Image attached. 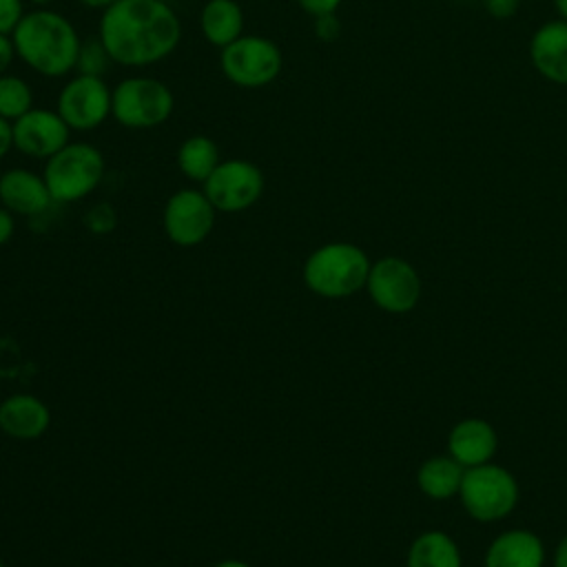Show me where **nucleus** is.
<instances>
[{
  "label": "nucleus",
  "mask_w": 567,
  "mask_h": 567,
  "mask_svg": "<svg viewBox=\"0 0 567 567\" xmlns=\"http://www.w3.org/2000/svg\"><path fill=\"white\" fill-rule=\"evenodd\" d=\"M219 51V69L224 78L239 89L268 86L279 78L284 66L279 44L257 33H244Z\"/></svg>",
  "instance_id": "nucleus-7"
},
{
  "label": "nucleus",
  "mask_w": 567,
  "mask_h": 567,
  "mask_svg": "<svg viewBox=\"0 0 567 567\" xmlns=\"http://www.w3.org/2000/svg\"><path fill=\"white\" fill-rule=\"evenodd\" d=\"M106 162L97 146L89 142H69L55 155L44 159L42 177L58 204H73L89 197L104 177Z\"/></svg>",
  "instance_id": "nucleus-4"
},
{
  "label": "nucleus",
  "mask_w": 567,
  "mask_h": 567,
  "mask_svg": "<svg viewBox=\"0 0 567 567\" xmlns=\"http://www.w3.org/2000/svg\"><path fill=\"white\" fill-rule=\"evenodd\" d=\"M520 0H483L485 11L496 20H507L518 11Z\"/></svg>",
  "instance_id": "nucleus-27"
},
{
  "label": "nucleus",
  "mask_w": 567,
  "mask_h": 567,
  "mask_svg": "<svg viewBox=\"0 0 567 567\" xmlns=\"http://www.w3.org/2000/svg\"><path fill=\"white\" fill-rule=\"evenodd\" d=\"M534 69L554 84H567V20H549L529 40Z\"/></svg>",
  "instance_id": "nucleus-14"
},
{
  "label": "nucleus",
  "mask_w": 567,
  "mask_h": 567,
  "mask_svg": "<svg viewBox=\"0 0 567 567\" xmlns=\"http://www.w3.org/2000/svg\"><path fill=\"white\" fill-rule=\"evenodd\" d=\"M97 38L113 64L142 69L177 49L182 22L166 0H117L102 11Z\"/></svg>",
  "instance_id": "nucleus-1"
},
{
  "label": "nucleus",
  "mask_w": 567,
  "mask_h": 567,
  "mask_svg": "<svg viewBox=\"0 0 567 567\" xmlns=\"http://www.w3.org/2000/svg\"><path fill=\"white\" fill-rule=\"evenodd\" d=\"M13 230H16L13 213L7 210V208L0 204V246H4V244L13 237Z\"/></svg>",
  "instance_id": "nucleus-31"
},
{
  "label": "nucleus",
  "mask_w": 567,
  "mask_h": 567,
  "mask_svg": "<svg viewBox=\"0 0 567 567\" xmlns=\"http://www.w3.org/2000/svg\"><path fill=\"white\" fill-rule=\"evenodd\" d=\"M266 179L257 164L241 157L221 159L202 190L217 213H241L259 202Z\"/></svg>",
  "instance_id": "nucleus-9"
},
{
  "label": "nucleus",
  "mask_w": 567,
  "mask_h": 567,
  "mask_svg": "<svg viewBox=\"0 0 567 567\" xmlns=\"http://www.w3.org/2000/svg\"><path fill=\"white\" fill-rule=\"evenodd\" d=\"M13 148L33 159H49L71 142V128L55 109L33 106L11 122Z\"/></svg>",
  "instance_id": "nucleus-12"
},
{
  "label": "nucleus",
  "mask_w": 567,
  "mask_h": 567,
  "mask_svg": "<svg viewBox=\"0 0 567 567\" xmlns=\"http://www.w3.org/2000/svg\"><path fill=\"white\" fill-rule=\"evenodd\" d=\"M315 33H317V38L323 40V42L337 40L339 33H341V22H339L337 13L317 16V18H315Z\"/></svg>",
  "instance_id": "nucleus-26"
},
{
  "label": "nucleus",
  "mask_w": 567,
  "mask_h": 567,
  "mask_svg": "<svg viewBox=\"0 0 567 567\" xmlns=\"http://www.w3.org/2000/svg\"><path fill=\"white\" fill-rule=\"evenodd\" d=\"M556 13L560 16V20H567V0H554Z\"/></svg>",
  "instance_id": "nucleus-35"
},
{
  "label": "nucleus",
  "mask_w": 567,
  "mask_h": 567,
  "mask_svg": "<svg viewBox=\"0 0 567 567\" xmlns=\"http://www.w3.org/2000/svg\"><path fill=\"white\" fill-rule=\"evenodd\" d=\"M31 109H33L31 84L24 78L13 73L0 75V117L16 122Z\"/></svg>",
  "instance_id": "nucleus-22"
},
{
  "label": "nucleus",
  "mask_w": 567,
  "mask_h": 567,
  "mask_svg": "<svg viewBox=\"0 0 567 567\" xmlns=\"http://www.w3.org/2000/svg\"><path fill=\"white\" fill-rule=\"evenodd\" d=\"M16 60V49H13V40L11 35L0 33V75L9 73L11 62Z\"/></svg>",
  "instance_id": "nucleus-29"
},
{
  "label": "nucleus",
  "mask_w": 567,
  "mask_h": 567,
  "mask_svg": "<svg viewBox=\"0 0 567 567\" xmlns=\"http://www.w3.org/2000/svg\"><path fill=\"white\" fill-rule=\"evenodd\" d=\"M405 567H463L461 549L450 534L430 529L412 540Z\"/></svg>",
  "instance_id": "nucleus-20"
},
{
  "label": "nucleus",
  "mask_w": 567,
  "mask_h": 567,
  "mask_svg": "<svg viewBox=\"0 0 567 567\" xmlns=\"http://www.w3.org/2000/svg\"><path fill=\"white\" fill-rule=\"evenodd\" d=\"M51 423V412L33 394H13L0 403V430L18 441L40 439Z\"/></svg>",
  "instance_id": "nucleus-16"
},
{
  "label": "nucleus",
  "mask_w": 567,
  "mask_h": 567,
  "mask_svg": "<svg viewBox=\"0 0 567 567\" xmlns=\"http://www.w3.org/2000/svg\"><path fill=\"white\" fill-rule=\"evenodd\" d=\"M498 447V436L492 423L478 416H470L458 421L447 436V452L454 456L465 470L489 463Z\"/></svg>",
  "instance_id": "nucleus-15"
},
{
  "label": "nucleus",
  "mask_w": 567,
  "mask_h": 567,
  "mask_svg": "<svg viewBox=\"0 0 567 567\" xmlns=\"http://www.w3.org/2000/svg\"><path fill=\"white\" fill-rule=\"evenodd\" d=\"M0 204L13 215L35 217L53 204V197L42 175L16 166L0 175Z\"/></svg>",
  "instance_id": "nucleus-13"
},
{
  "label": "nucleus",
  "mask_w": 567,
  "mask_h": 567,
  "mask_svg": "<svg viewBox=\"0 0 567 567\" xmlns=\"http://www.w3.org/2000/svg\"><path fill=\"white\" fill-rule=\"evenodd\" d=\"M463 474H465V467L454 456L439 454L421 463L416 472V485L427 498L445 501V498L458 496Z\"/></svg>",
  "instance_id": "nucleus-19"
},
{
  "label": "nucleus",
  "mask_w": 567,
  "mask_h": 567,
  "mask_svg": "<svg viewBox=\"0 0 567 567\" xmlns=\"http://www.w3.org/2000/svg\"><path fill=\"white\" fill-rule=\"evenodd\" d=\"M16 58L44 78L75 71L82 38L73 22L55 9H31L11 33Z\"/></svg>",
  "instance_id": "nucleus-2"
},
{
  "label": "nucleus",
  "mask_w": 567,
  "mask_h": 567,
  "mask_svg": "<svg viewBox=\"0 0 567 567\" xmlns=\"http://www.w3.org/2000/svg\"><path fill=\"white\" fill-rule=\"evenodd\" d=\"M0 567H4V565H2V560H0Z\"/></svg>",
  "instance_id": "nucleus-37"
},
{
  "label": "nucleus",
  "mask_w": 567,
  "mask_h": 567,
  "mask_svg": "<svg viewBox=\"0 0 567 567\" xmlns=\"http://www.w3.org/2000/svg\"><path fill=\"white\" fill-rule=\"evenodd\" d=\"M365 290L381 310L405 315L421 299V277L410 261L401 257H381L370 266Z\"/></svg>",
  "instance_id": "nucleus-11"
},
{
  "label": "nucleus",
  "mask_w": 567,
  "mask_h": 567,
  "mask_svg": "<svg viewBox=\"0 0 567 567\" xmlns=\"http://www.w3.org/2000/svg\"><path fill=\"white\" fill-rule=\"evenodd\" d=\"M543 540L529 529H507L485 551V567H543Z\"/></svg>",
  "instance_id": "nucleus-17"
},
{
  "label": "nucleus",
  "mask_w": 567,
  "mask_h": 567,
  "mask_svg": "<svg viewBox=\"0 0 567 567\" xmlns=\"http://www.w3.org/2000/svg\"><path fill=\"white\" fill-rule=\"evenodd\" d=\"M175 111V95L166 82L151 75H128L113 86L111 117L131 131L162 126Z\"/></svg>",
  "instance_id": "nucleus-5"
},
{
  "label": "nucleus",
  "mask_w": 567,
  "mask_h": 567,
  "mask_svg": "<svg viewBox=\"0 0 567 567\" xmlns=\"http://www.w3.org/2000/svg\"><path fill=\"white\" fill-rule=\"evenodd\" d=\"M84 224L91 233H97V235H104V233H111L117 224V215H115V208L109 204V202H100L95 206H91L84 215Z\"/></svg>",
  "instance_id": "nucleus-24"
},
{
  "label": "nucleus",
  "mask_w": 567,
  "mask_h": 567,
  "mask_svg": "<svg viewBox=\"0 0 567 567\" xmlns=\"http://www.w3.org/2000/svg\"><path fill=\"white\" fill-rule=\"evenodd\" d=\"M370 259L350 241H330L312 250L303 264L306 286L326 299H343L365 288Z\"/></svg>",
  "instance_id": "nucleus-3"
},
{
  "label": "nucleus",
  "mask_w": 567,
  "mask_h": 567,
  "mask_svg": "<svg viewBox=\"0 0 567 567\" xmlns=\"http://www.w3.org/2000/svg\"><path fill=\"white\" fill-rule=\"evenodd\" d=\"M24 2H29L33 9H51L55 0H24Z\"/></svg>",
  "instance_id": "nucleus-36"
},
{
  "label": "nucleus",
  "mask_w": 567,
  "mask_h": 567,
  "mask_svg": "<svg viewBox=\"0 0 567 567\" xmlns=\"http://www.w3.org/2000/svg\"><path fill=\"white\" fill-rule=\"evenodd\" d=\"M458 498L474 520L494 523L514 512L518 503V483L503 465L483 463L465 470Z\"/></svg>",
  "instance_id": "nucleus-6"
},
{
  "label": "nucleus",
  "mask_w": 567,
  "mask_h": 567,
  "mask_svg": "<svg viewBox=\"0 0 567 567\" xmlns=\"http://www.w3.org/2000/svg\"><path fill=\"white\" fill-rule=\"evenodd\" d=\"M82 7H86V9H100V11H104V9H109L111 4H115L117 0H78Z\"/></svg>",
  "instance_id": "nucleus-33"
},
{
  "label": "nucleus",
  "mask_w": 567,
  "mask_h": 567,
  "mask_svg": "<svg viewBox=\"0 0 567 567\" xmlns=\"http://www.w3.org/2000/svg\"><path fill=\"white\" fill-rule=\"evenodd\" d=\"M13 151V126L9 120L0 117V162Z\"/></svg>",
  "instance_id": "nucleus-30"
},
{
  "label": "nucleus",
  "mask_w": 567,
  "mask_h": 567,
  "mask_svg": "<svg viewBox=\"0 0 567 567\" xmlns=\"http://www.w3.org/2000/svg\"><path fill=\"white\" fill-rule=\"evenodd\" d=\"M113 89L104 78L75 73L64 82L58 93L55 111L69 124L71 131H93L111 117Z\"/></svg>",
  "instance_id": "nucleus-8"
},
{
  "label": "nucleus",
  "mask_w": 567,
  "mask_h": 567,
  "mask_svg": "<svg viewBox=\"0 0 567 567\" xmlns=\"http://www.w3.org/2000/svg\"><path fill=\"white\" fill-rule=\"evenodd\" d=\"M177 168L179 173L195 182V184H204L210 173L219 166L221 155H219V146L213 137L208 135H190L186 140H182V144L177 146V155H175Z\"/></svg>",
  "instance_id": "nucleus-21"
},
{
  "label": "nucleus",
  "mask_w": 567,
  "mask_h": 567,
  "mask_svg": "<svg viewBox=\"0 0 567 567\" xmlns=\"http://www.w3.org/2000/svg\"><path fill=\"white\" fill-rule=\"evenodd\" d=\"M215 217L217 208L202 188H179L164 204L162 226L173 244L190 248L213 233Z\"/></svg>",
  "instance_id": "nucleus-10"
},
{
  "label": "nucleus",
  "mask_w": 567,
  "mask_h": 567,
  "mask_svg": "<svg viewBox=\"0 0 567 567\" xmlns=\"http://www.w3.org/2000/svg\"><path fill=\"white\" fill-rule=\"evenodd\" d=\"M111 64H113V60H111L106 47H104L102 40L95 35V38L82 40V47H80V53H78V62H75V71H73V73H84V75L104 78Z\"/></svg>",
  "instance_id": "nucleus-23"
},
{
  "label": "nucleus",
  "mask_w": 567,
  "mask_h": 567,
  "mask_svg": "<svg viewBox=\"0 0 567 567\" xmlns=\"http://www.w3.org/2000/svg\"><path fill=\"white\" fill-rule=\"evenodd\" d=\"M199 29L208 44L224 49L244 35V9L237 0H206L199 11Z\"/></svg>",
  "instance_id": "nucleus-18"
},
{
  "label": "nucleus",
  "mask_w": 567,
  "mask_h": 567,
  "mask_svg": "<svg viewBox=\"0 0 567 567\" xmlns=\"http://www.w3.org/2000/svg\"><path fill=\"white\" fill-rule=\"evenodd\" d=\"M297 2L308 16L317 18V16H326V13H337V9L341 7L343 0H297Z\"/></svg>",
  "instance_id": "nucleus-28"
},
{
  "label": "nucleus",
  "mask_w": 567,
  "mask_h": 567,
  "mask_svg": "<svg viewBox=\"0 0 567 567\" xmlns=\"http://www.w3.org/2000/svg\"><path fill=\"white\" fill-rule=\"evenodd\" d=\"M213 567H250V565L244 563V560H237V558H228V560H221V563H217Z\"/></svg>",
  "instance_id": "nucleus-34"
},
{
  "label": "nucleus",
  "mask_w": 567,
  "mask_h": 567,
  "mask_svg": "<svg viewBox=\"0 0 567 567\" xmlns=\"http://www.w3.org/2000/svg\"><path fill=\"white\" fill-rule=\"evenodd\" d=\"M24 13V0H0V33L11 35Z\"/></svg>",
  "instance_id": "nucleus-25"
},
{
  "label": "nucleus",
  "mask_w": 567,
  "mask_h": 567,
  "mask_svg": "<svg viewBox=\"0 0 567 567\" xmlns=\"http://www.w3.org/2000/svg\"><path fill=\"white\" fill-rule=\"evenodd\" d=\"M554 567H567V534L558 540L554 551Z\"/></svg>",
  "instance_id": "nucleus-32"
}]
</instances>
